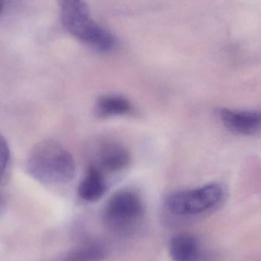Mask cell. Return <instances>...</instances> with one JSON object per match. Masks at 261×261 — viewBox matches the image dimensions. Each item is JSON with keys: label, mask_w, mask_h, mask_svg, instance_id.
Masks as SVG:
<instances>
[{"label": "cell", "mask_w": 261, "mask_h": 261, "mask_svg": "<svg viewBox=\"0 0 261 261\" xmlns=\"http://www.w3.org/2000/svg\"><path fill=\"white\" fill-rule=\"evenodd\" d=\"M26 167L34 179L46 184L70 182L76 172L71 153L61 143L52 139L44 140L35 145Z\"/></svg>", "instance_id": "1"}, {"label": "cell", "mask_w": 261, "mask_h": 261, "mask_svg": "<svg viewBox=\"0 0 261 261\" xmlns=\"http://www.w3.org/2000/svg\"><path fill=\"white\" fill-rule=\"evenodd\" d=\"M59 5L61 22L70 35L99 51L114 50L116 38L92 18L84 0H59Z\"/></svg>", "instance_id": "2"}, {"label": "cell", "mask_w": 261, "mask_h": 261, "mask_svg": "<svg viewBox=\"0 0 261 261\" xmlns=\"http://www.w3.org/2000/svg\"><path fill=\"white\" fill-rule=\"evenodd\" d=\"M225 198V190L219 184L179 190L167 196L165 206L173 216L187 217L213 211Z\"/></svg>", "instance_id": "3"}, {"label": "cell", "mask_w": 261, "mask_h": 261, "mask_svg": "<svg viewBox=\"0 0 261 261\" xmlns=\"http://www.w3.org/2000/svg\"><path fill=\"white\" fill-rule=\"evenodd\" d=\"M144 213L139 195L132 190L115 193L106 205L104 216L107 223L115 228H125L138 222Z\"/></svg>", "instance_id": "4"}, {"label": "cell", "mask_w": 261, "mask_h": 261, "mask_svg": "<svg viewBox=\"0 0 261 261\" xmlns=\"http://www.w3.org/2000/svg\"><path fill=\"white\" fill-rule=\"evenodd\" d=\"M219 116L224 126L237 135L251 136L261 132V112L221 109Z\"/></svg>", "instance_id": "5"}, {"label": "cell", "mask_w": 261, "mask_h": 261, "mask_svg": "<svg viewBox=\"0 0 261 261\" xmlns=\"http://www.w3.org/2000/svg\"><path fill=\"white\" fill-rule=\"evenodd\" d=\"M98 161L102 168L116 173L128 167L130 155L128 149L122 144L116 142H107L99 147Z\"/></svg>", "instance_id": "6"}, {"label": "cell", "mask_w": 261, "mask_h": 261, "mask_svg": "<svg viewBox=\"0 0 261 261\" xmlns=\"http://www.w3.org/2000/svg\"><path fill=\"white\" fill-rule=\"evenodd\" d=\"M107 189V182L101 170L96 166L90 165L80 182L78 194L84 201L96 202L104 196Z\"/></svg>", "instance_id": "7"}, {"label": "cell", "mask_w": 261, "mask_h": 261, "mask_svg": "<svg viewBox=\"0 0 261 261\" xmlns=\"http://www.w3.org/2000/svg\"><path fill=\"white\" fill-rule=\"evenodd\" d=\"M199 242L190 234H178L170 243V255L173 261H198L199 257Z\"/></svg>", "instance_id": "8"}, {"label": "cell", "mask_w": 261, "mask_h": 261, "mask_svg": "<svg viewBox=\"0 0 261 261\" xmlns=\"http://www.w3.org/2000/svg\"><path fill=\"white\" fill-rule=\"evenodd\" d=\"M133 110L130 101L120 95L108 94L100 96L96 103V112L99 117L110 118L125 116Z\"/></svg>", "instance_id": "9"}, {"label": "cell", "mask_w": 261, "mask_h": 261, "mask_svg": "<svg viewBox=\"0 0 261 261\" xmlns=\"http://www.w3.org/2000/svg\"><path fill=\"white\" fill-rule=\"evenodd\" d=\"M106 255V248L93 242L76 247L53 261H102Z\"/></svg>", "instance_id": "10"}, {"label": "cell", "mask_w": 261, "mask_h": 261, "mask_svg": "<svg viewBox=\"0 0 261 261\" xmlns=\"http://www.w3.org/2000/svg\"><path fill=\"white\" fill-rule=\"evenodd\" d=\"M10 164V150L7 141L0 134V184L6 179Z\"/></svg>", "instance_id": "11"}, {"label": "cell", "mask_w": 261, "mask_h": 261, "mask_svg": "<svg viewBox=\"0 0 261 261\" xmlns=\"http://www.w3.org/2000/svg\"><path fill=\"white\" fill-rule=\"evenodd\" d=\"M4 199H3V195L0 193V214H1L2 212H3V208H4Z\"/></svg>", "instance_id": "12"}, {"label": "cell", "mask_w": 261, "mask_h": 261, "mask_svg": "<svg viewBox=\"0 0 261 261\" xmlns=\"http://www.w3.org/2000/svg\"><path fill=\"white\" fill-rule=\"evenodd\" d=\"M3 9V0H0V15Z\"/></svg>", "instance_id": "13"}]
</instances>
